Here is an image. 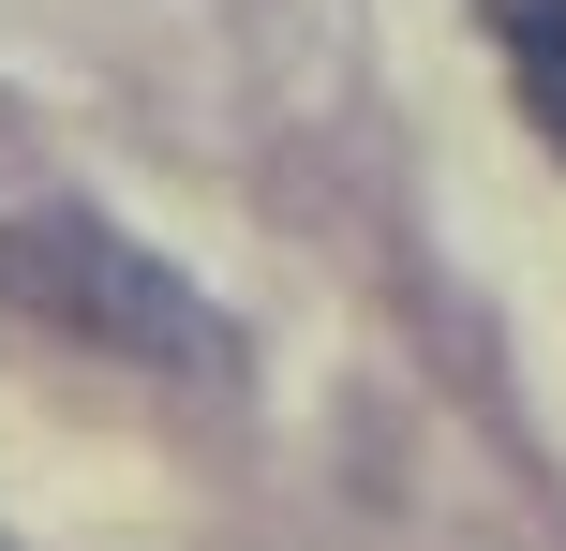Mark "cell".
<instances>
[{
  "instance_id": "1",
  "label": "cell",
  "mask_w": 566,
  "mask_h": 551,
  "mask_svg": "<svg viewBox=\"0 0 566 551\" xmlns=\"http://www.w3.org/2000/svg\"><path fill=\"white\" fill-rule=\"evenodd\" d=\"M0 298L45 314V328H75V343H105V358H149V373H224L209 298L179 284V268H149L119 224H90V209H30V224H0Z\"/></svg>"
},
{
  "instance_id": "2",
  "label": "cell",
  "mask_w": 566,
  "mask_h": 551,
  "mask_svg": "<svg viewBox=\"0 0 566 551\" xmlns=\"http://www.w3.org/2000/svg\"><path fill=\"white\" fill-rule=\"evenodd\" d=\"M492 30H507V60H522V119L566 149V0H492Z\"/></svg>"
}]
</instances>
